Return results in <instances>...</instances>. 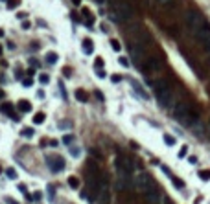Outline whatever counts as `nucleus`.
<instances>
[{
  "instance_id": "1",
  "label": "nucleus",
  "mask_w": 210,
  "mask_h": 204,
  "mask_svg": "<svg viewBox=\"0 0 210 204\" xmlns=\"http://www.w3.org/2000/svg\"><path fill=\"white\" fill-rule=\"evenodd\" d=\"M186 24H188V28L194 33V37H195L197 42H201L210 33V24L205 20V17L201 15V11L194 9V8L186 11Z\"/></svg>"
},
{
  "instance_id": "2",
  "label": "nucleus",
  "mask_w": 210,
  "mask_h": 204,
  "mask_svg": "<svg viewBox=\"0 0 210 204\" xmlns=\"http://www.w3.org/2000/svg\"><path fill=\"white\" fill-rule=\"evenodd\" d=\"M116 173H118V188L120 189H131L135 180H133V162L125 154H118L116 156Z\"/></svg>"
},
{
  "instance_id": "3",
  "label": "nucleus",
  "mask_w": 210,
  "mask_h": 204,
  "mask_svg": "<svg viewBox=\"0 0 210 204\" xmlns=\"http://www.w3.org/2000/svg\"><path fill=\"white\" fill-rule=\"evenodd\" d=\"M155 96L157 101L162 108H170L172 101H173V94H172V88L166 81H157L155 83Z\"/></svg>"
},
{
  "instance_id": "4",
  "label": "nucleus",
  "mask_w": 210,
  "mask_h": 204,
  "mask_svg": "<svg viewBox=\"0 0 210 204\" xmlns=\"http://www.w3.org/2000/svg\"><path fill=\"white\" fill-rule=\"evenodd\" d=\"M173 118H175L179 123H182V125L197 123V114H194V110L190 108V105H186V103L175 105V108H173Z\"/></svg>"
},
{
  "instance_id": "5",
  "label": "nucleus",
  "mask_w": 210,
  "mask_h": 204,
  "mask_svg": "<svg viewBox=\"0 0 210 204\" xmlns=\"http://www.w3.org/2000/svg\"><path fill=\"white\" fill-rule=\"evenodd\" d=\"M129 53H131V57L135 59L136 66H140V68L144 66V57H146V50H144V44L140 42L138 39H135V40H131V42H129Z\"/></svg>"
},
{
  "instance_id": "6",
  "label": "nucleus",
  "mask_w": 210,
  "mask_h": 204,
  "mask_svg": "<svg viewBox=\"0 0 210 204\" xmlns=\"http://www.w3.org/2000/svg\"><path fill=\"white\" fill-rule=\"evenodd\" d=\"M114 11H116V17L120 20H129L133 17V8L127 0H116L114 2Z\"/></svg>"
},
{
  "instance_id": "7",
  "label": "nucleus",
  "mask_w": 210,
  "mask_h": 204,
  "mask_svg": "<svg viewBox=\"0 0 210 204\" xmlns=\"http://www.w3.org/2000/svg\"><path fill=\"white\" fill-rule=\"evenodd\" d=\"M135 184H136V188L142 191V193H148V191L155 189V184H153L151 176H148L146 173H138V176H136V180H135Z\"/></svg>"
},
{
  "instance_id": "8",
  "label": "nucleus",
  "mask_w": 210,
  "mask_h": 204,
  "mask_svg": "<svg viewBox=\"0 0 210 204\" xmlns=\"http://www.w3.org/2000/svg\"><path fill=\"white\" fill-rule=\"evenodd\" d=\"M46 164H48L52 173H61L65 169V160L61 156H57V154H48L46 156Z\"/></svg>"
},
{
  "instance_id": "9",
  "label": "nucleus",
  "mask_w": 210,
  "mask_h": 204,
  "mask_svg": "<svg viewBox=\"0 0 210 204\" xmlns=\"http://www.w3.org/2000/svg\"><path fill=\"white\" fill-rule=\"evenodd\" d=\"M131 86H133L135 92L138 94V98H140V99H144V101H148V99H149V94H148L146 90L142 88V85H140L138 81H133V83H131Z\"/></svg>"
},
{
  "instance_id": "10",
  "label": "nucleus",
  "mask_w": 210,
  "mask_h": 204,
  "mask_svg": "<svg viewBox=\"0 0 210 204\" xmlns=\"http://www.w3.org/2000/svg\"><path fill=\"white\" fill-rule=\"evenodd\" d=\"M146 66L149 68L151 72H158V70H160V61H158L157 57H149V59L146 61Z\"/></svg>"
},
{
  "instance_id": "11",
  "label": "nucleus",
  "mask_w": 210,
  "mask_h": 204,
  "mask_svg": "<svg viewBox=\"0 0 210 204\" xmlns=\"http://www.w3.org/2000/svg\"><path fill=\"white\" fill-rule=\"evenodd\" d=\"M81 48H83V53H85V55H90L92 52H94V42H92L90 39H85L83 44H81Z\"/></svg>"
},
{
  "instance_id": "12",
  "label": "nucleus",
  "mask_w": 210,
  "mask_h": 204,
  "mask_svg": "<svg viewBox=\"0 0 210 204\" xmlns=\"http://www.w3.org/2000/svg\"><path fill=\"white\" fill-rule=\"evenodd\" d=\"M0 112H4V114H8V116H11V118H17V116L13 114V105L8 103V101L0 105Z\"/></svg>"
},
{
  "instance_id": "13",
  "label": "nucleus",
  "mask_w": 210,
  "mask_h": 204,
  "mask_svg": "<svg viewBox=\"0 0 210 204\" xmlns=\"http://www.w3.org/2000/svg\"><path fill=\"white\" fill-rule=\"evenodd\" d=\"M81 15L87 18V26H90L92 22H94V15L90 13V9H88V8H81Z\"/></svg>"
},
{
  "instance_id": "14",
  "label": "nucleus",
  "mask_w": 210,
  "mask_h": 204,
  "mask_svg": "<svg viewBox=\"0 0 210 204\" xmlns=\"http://www.w3.org/2000/svg\"><path fill=\"white\" fill-rule=\"evenodd\" d=\"M76 99L81 101V103H87V101H88V94L85 92L83 88H78V90H76Z\"/></svg>"
},
{
  "instance_id": "15",
  "label": "nucleus",
  "mask_w": 210,
  "mask_h": 204,
  "mask_svg": "<svg viewBox=\"0 0 210 204\" xmlns=\"http://www.w3.org/2000/svg\"><path fill=\"white\" fill-rule=\"evenodd\" d=\"M18 108H20L22 112H30V110H32V103H30L28 99H20V101H18Z\"/></svg>"
},
{
  "instance_id": "16",
  "label": "nucleus",
  "mask_w": 210,
  "mask_h": 204,
  "mask_svg": "<svg viewBox=\"0 0 210 204\" xmlns=\"http://www.w3.org/2000/svg\"><path fill=\"white\" fill-rule=\"evenodd\" d=\"M44 59H46V63H48V64H55V63H57V59H59V55H57L55 52H48Z\"/></svg>"
},
{
  "instance_id": "17",
  "label": "nucleus",
  "mask_w": 210,
  "mask_h": 204,
  "mask_svg": "<svg viewBox=\"0 0 210 204\" xmlns=\"http://www.w3.org/2000/svg\"><path fill=\"white\" fill-rule=\"evenodd\" d=\"M33 134H35V131H33L32 127H24V129L20 131V136H22V138H32Z\"/></svg>"
},
{
  "instance_id": "18",
  "label": "nucleus",
  "mask_w": 210,
  "mask_h": 204,
  "mask_svg": "<svg viewBox=\"0 0 210 204\" xmlns=\"http://www.w3.org/2000/svg\"><path fill=\"white\" fill-rule=\"evenodd\" d=\"M44 120H46V114H44V112H37V114L33 116V123H37V125L44 123Z\"/></svg>"
},
{
  "instance_id": "19",
  "label": "nucleus",
  "mask_w": 210,
  "mask_h": 204,
  "mask_svg": "<svg viewBox=\"0 0 210 204\" xmlns=\"http://www.w3.org/2000/svg\"><path fill=\"white\" fill-rule=\"evenodd\" d=\"M68 186L72 188V189H78L79 188V180L76 176H68Z\"/></svg>"
},
{
  "instance_id": "20",
  "label": "nucleus",
  "mask_w": 210,
  "mask_h": 204,
  "mask_svg": "<svg viewBox=\"0 0 210 204\" xmlns=\"http://www.w3.org/2000/svg\"><path fill=\"white\" fill-rule=\"evenodd\" d=\"M197 175H199L201 180H205V182H206V180H210V171H208V169H201Z\"/></svg>"
},
{
  "instance_id": "21",
  "label": "nucleus",
  "mask_w": 210,
  "mask_h": 204,
  "mask_svg": "<svg viewBox=\"0 0 210 204\" xmlns=\"http://www.w3.org/2000/svg\"><path fill=\"white\" fill-rule=\"evenodd\" d=\"M111 48H112L114 52H118V53H120V50H122V44H120L118 40H116V39H111Z\"/></svg>"
},
{
  "instance_id": "22",
  "label": "nucleus",
  "mask_w": 210,
  "mask_h": 204,
  "mask_svg": "<svg viewBox=\"0 0 210 204\" xmlns=\"http://www.w3.org/2000/svg\"><path fill=\"white\" fill-rule=\"evenodd\" d=\"M164 144L172 147V145H175V138H173L172 134H164Z\"/></svg>"
},
{
  "instance_id": "23",
  "label": "nucleus",
  "mask_w": 210,
  "mask_h": 204,
  "mask_svg": "<svg viewBox=\"0 0 210 204\" xmlns=\"http://www.w3.org/2000/svg\"><path fill=\"white\" fill-rule=\"evenodd\" d=\"M172 180H173V186H175L177 189H182V188H184V182H182L181 178H177V176H172Z\"/></svg>"
},
{
  "instance_id": "24",
  "label": "nucleus",
  "mask_w": 210,
  "mask_h": 204,
  "mask_svg": "<svg viewBox=\"0 0 210 204\" xmlns=\"http://www.w3.org/2000/svg\"><path fill=\"white\" fill-rule=\"evenodd\" d=\"M201 44L205 46V50H206V52L210 53V33H208V35H206V37H205L203 40H201Z\"/></svg>"
},
{
  "instance_id": "25",
  "label": "nucleus",
  "mask_w": 210,
  "mask_h": 204,
  "mask_svg": "<svg viewBox=\"0 0 210 204\" xmlns=\"http://www.w3.org/2000/svg\"><path fill=\"white\" fill-rule=\"evenodd\" d=\"M48 81H50V76H48V74H41V76H39V83H41V85H48Z\"/></svg>"
},
{
  "instance_id": "26",
  "label": "nucleus",
  "mask_w": 210,
  "mask_h": 204,
  "mask_svg": "<svg viewBox=\"0 0 210 204\" xmlns=\"http://www.w3.org/2000/svg\"><path fill=\"white\" fill-rule=\"evenodd\" d=\"M6 4H8V9H15V8L20 4V0H8Z\"/></svg>"
},
{
  "instance_id": "27",
  "label": "nucleus",
  "mask_w": 210,
  "mask_h": 204,
  "mask_svg": "<svg viewBox=\"0 0 210 204\" xmlns=\"http://www.w3.org/2000/svg\"><path fill=\"white\" fill-rule=\"evenodd\" d=\"M74 142V136L72 134H66V136H63V144H66V145H70Z\"/></svg>"
},
{
  "instance_id": "28",
  "label": "nucleus",
  "mask_w": 210,
  "mask_h": 204,
  "mask_svg": "<svg viewBox=\"0 0 210 204\" xmlns=\"http://www.w3.org/2000/svg\"><path fill=\"white\" fill-rule=\"evenodd\" d=\"M103 64H105V63H103V59H102V57H96V59H94V66H96V70H98V68H103Z\"/></svg>"
},
{
  "instance_id": "29",
  "label": "nucleus",
  "mask_w": 210,
  "mask_h": 204,
  "mask_svg": "<svg viewBox=\"0 0 210 204\" xmlns=\"http://www.w3.org/2000/svg\"><path fill=\"white\" fill-rule=\"evenodd\" d=\"M111 81H112V83H120V81H122V76H120V74H112V76H111Z\"/></svg>"
},
{
  "instance_id": "30",
  "label": "nucleus",
  "mask_w": 210,
  "mask_h": 204,
  "mask_svg": "<svg viewBox=\"0 0 210 204\" xmlns=\"http://www.w3.org/2000/svg\"><path fill=\"white\" fill-rule=\"evenodd\" d=\"M70 154H72L74 158H78L79 156V147H70Z\"/></svg>"
},
{
  "instance_id": "31",
  "label": "nucleus",
  "mask_w": 210,
  "mask_h": 204,
  "mask_svg": "<svg viewBox=\"0 0 210 204\" xmlns=\"http://www.w3.org/2000/svg\"><path fill=\"white\" fill-rule=\"evenodd\" d=\"M186 153H188V147L182 145V147H181V151H179V158H184V156H186Z\"/></svg>"
},
{
  "instance_id": "32",
  "label": "nucleus",
  "mask_w": 210,
  "mask_h": 204,
  "mask_svg": "<svg viewBox=\"0 0 210 204\" xmlns=\"http://www.w3.org/2000/svg\"><path fill=\"white\" fill-rule=\"evenodd\" d=\"M118 63H120L122 66H129V61H127V57H118Z\"/></svg>"
},
{
  "instance_id": "33",
  "label": "nucleus",
  "mask_w": 210,
  "mask_h": 204,
  "mask_svg": "<svg viewBox=\"0 0 210 204\" xmlns=\"http://www.w3.org/2000/svg\"><path fill=\"white\" fill-rule=\"evenodd\" d=\"M158 4H160V6H172L173 0H158Z\"/></svg>"
},
{
  "instance_id": "34",
  "label": "nucleus",
  "mask_w": 210,
  "mask_h": 204,
  "mask_svg": "<svg viewBox=\"0 0 210 204\" xmlns=\"http://www.w3.org/2000/svg\"><path fill=\"white\" fill-rule=\"evenodd\" d=\"M22 85H24V86H32V85H33V79H30V77H26L24 81H22Z\"/></svg>"
},
{
  "instance_id": "35",
  "label": "nucleus",
  "mask_w": 210,
  "mask_h": 204,
  "mask_svg": "<svg viewBox=\"0 0 210 204\" xmlns=\"http://www.w3.org/2000/svg\"><path fill=\"white\" fill-rule=\"evenodd\" d=\"M96 76H98V77H102V79H103V77H105V76H107V74H105V72H103V70H102V68H98V70H96Z\"/></svg>"
},
{
  "instance_id": "36",
  "label": "nucleus",
  "mask_w": 210,
  "mask_h": 204,
  "mask_svg": "<svg viewBox=\"0 0 210 204\" xmlns=\"http://www.w3.org/2000/svg\"><path fill=\"white\" fill-rule=\"evenodd\" d=\"M59 129H70V121H63V123H59Z\"/></svg>"
},
{
  "instance_id": "37",
  "label": "nucleus",
  "mask_w": 210,
  "mask_h": 204,
  "mask_svg": "<svg viewBox=\"0 0 210 204\" xmlns=\"http://www.w3.org/2000/svg\"><path fill=\"white\" fill-rule=\"evenodd\" d=\"M8 176H11V178H15V176H17V173H15L13 169H8Z\"/></svg>"
},
{
  "instance_id": "38",
  "label": "nucleus",
  "mask_w": 210,
  "mask_h": 204,
  "mask_svg": "<svg viewBox=\"0 0 210 204\" xmlns=\"http://www.w3.org/2000/svg\"><path fill=\"white\" fill-rule=\"evenodd\" d=\"M22 28H24V30H30V22L24 20V22H22Z\"/></svg>"
},
{
  "instance_id": "39",
  "label": "nucleus",
  "mask_w": 210,
  "mask_h": 204,
  "mask_svg": "<svg viewBox=\"0 0 210 204\" xmlns=\"http://www.w3.org/2000/svg\"><path fill=\"white\" fill-rule=\"evenodd\" d=\"M162 171H164V173H166V175H170V176H172V171H170V169H168V167H166V166H162Z\"/></svg>"
},
{
  "instance_id": "40",
  "label": "nucleus",
  "mask_w": 210,
  "mask_h": 204,
  "mask_svg": "<svg viewBox=\"0 0 210 204\" xmlns=\"http://www.w3.org/2000/svg\"><path fill=\"white\" fill-rule=\"evenodd\" d=\"M188 160H190V164H195V162H197V156H190Z\"/></svg>"
},
{
  "instance_id": "41",
  "label": "nucleus",
  "mask_w": 210,
  "mask_h": 204,
  "mask_svg": "<svg viewBox=\"0 0 210 204\" xmlns=\"http://www.w3.org/2000/svg\"><path fill=\"white\" fill-rule=\"evenodd\" d=\"M70 74H72V72H70V68H65V76H66V77H70Z\"/></svg>"
},
{
  "instance_id": "42",
  "label": "nucleus",
  "mask_w": 210,
  "mask_h": 204,
  "mask_svg": "<svg viewBox=\"0 0 210 204\" xmlns=\"http://www.w3.org/2000/svg\"><path fill=\"white\" fill-rule=\"evenodd\" d=\"M96 98H98V99H103V96H102V92H100V90H96Z\"/></svg>"
},
{
  "instance_id": "43",
  "label": "nucleus",
  "mask_w": 210,
  "mask_h": 204,
  "mask_svg": "<svg viewBox=\"0 0 210 204\" xmlns=\"http://www.w3.org/2000/svg\"><path fill=\"white\" fill-rule=\"evenodd\" d=\"M72 2H74V4H81V0H72Z\"/></svg>"
},
{
  "instance_id": "44",
  "label": "nucleus",
  "mask_w": 210,
  "mask_h": 204,
  "mask_svg": "<svg viewBox=\"0 0 210 204\" xmlns=\"http://www.w3.org/2000/svg\"><path fill=\"white\" fill-rule=\"evenodd\" d=\"M8 202H9V204H17V202H13V200H8Z\"/></svg>"
},
{
  "instance_id": "45",
  "label": "nucleus",
  "mask_w": 210,
  "mask_h": 204,
  "mask_svg": "<svg viewBox=\"0 0 210 204\" xmlns=\"http://www.w3.org/2000/svg\"><path fill=\"white\" fill-rule=\"evenodd\" d=\"M0 55H2V46H0Z\"/></svg>"
},
{
  "instance_id": "46",
  "label": "nucleus",
  "mask_w": 210,
  "mask_h": 204,
  "mask_svg": "<svg viewBox=\"0 0 210 204\" xmlns=\"http://www.w3.org/2000/svg\"><path fill=\"white\" fill-rule=\"evenodd\" d=\"M2 2H8V0H2Z\"/></svg>"
},
{
  "instance_id": "47",
  "label": "nucleus",
  "mask_w": 210,
  "mask_h": 204,
  "mask_svg": "<svg viewBox=\"0 0 210 204\" xmlns=\"http://www.w3.org/2000/svg\"><path fill=\"white\" fill-rule=\"evenodd\" d=\"M0 173H2V167H0Z\"/></svg>"
}]
</instances>
